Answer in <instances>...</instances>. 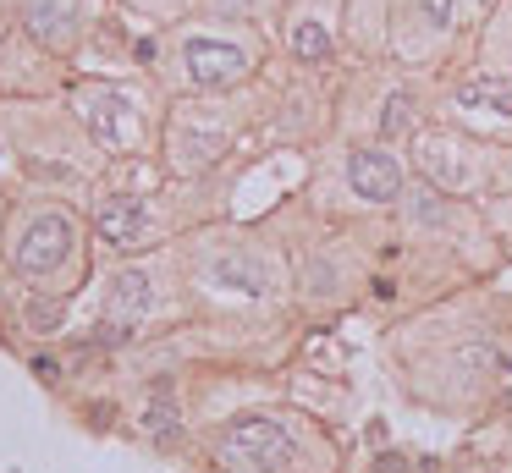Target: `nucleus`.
<instances>
[{"label": "nucleus", "instance_id": "obj_3", "mask_svg": "<svg viewBox=\"0 0 512 473\" xmlns=\"http://www.w3.org/2000/svg\"><path fill=\"white\" fill-rule=\"evenodd\" d=\"M182 61H188V83L193 88H226V83H237V77L248 72V55L237 50V44L204 39V33L182 44Z\"/></svg>", "mask_w": 512, "mask_h": 473}, {"label": "nucleus", "instance_id": "obj_17", "mask_svg": "<svg viewBox=\"0 0 512 473\" xmlns=\"http://www.w3.org/2000/svg\"><path fill=\"white\" fill-rule=\"evenodd\" d=\"M210 6H215V11H248L254 0H210Z\"/></svg>", "mask_w": 512, "mask_h": 473}, {"label": "nucleus", "instance_id": "obj_10", "mask_svg": "<svg viewBox=\"0 0 512 473\" xmlns=\"http://www.w3.org/2000/svg\"><path fill=\"white\" fill-rule=\"evenodd\" d=\"M28 28H34V39L61 50L72 39V6L67 0H28Z\"/></svg>", "mask_w": 512, "mask_h": 473}, {"label": "nucleus", "instance_id": "obj_2", "mask_svg": "<svg viewBox=\"0 0 512 473\" xmlns=\"http://www.w3.org/2000/svg\"><path fill=\"white\" fill-rule=\"evenodd\" d=\"M67 253H72L67 215H39L34 226L17 237V270H23V275H50V270L67 264Z\"/></svg>", "mask_w": 512, "mask_h": 473}, {"label": "nucleus", "instance_id": "obj_11", "mask_svg": "<svg viewBox=\"0 0 512 473\" xmlns=\"http://www.w3.org/2000/svg\"><path fill=\"white\" fill-rule=\"evenodd\" d=\"M83 116H89V127L100 132L105 143H122L127 132L116 127V116H127V99L122 94H83Z\"/></svg>", "mask_w": 512, "mask_h": 473}, {"label": "nucleus", "instance_id": "obj_5", "mask_svg": "<svg viewBox=\"0 0 512 473\" xmlns=\"http://www.w3.org/2000/svg\"><path fill=\"white\" fill-rule=\"evenodd\" d=\"M144 314H149V275H144V270H122V275L111 281V319H105L100 336H105V341H122Z\"/></svg>", "mask_w": 512, "mask_h": 473}, {"label": "nucleus", "instance_id": "obj_15", "mask_svg": "<svg viewBox=\"0 0 512 473\" xmlns=\"http://www.w3.org/2000/svg\"><path fill=\"white\" fill-rule=\"evenodd\" d=\"M28 325H34V330H56L61 325V303H56V297H50V303H45V297H34V303H28Z\"/></svg>", "mask_w": 512, "mask_h": 473}, {"label": "nucleus", "instance_id": "obj_9", "mask_svg": "<svg viewBox=\"0 0 512 473\" xmlns=\"http://www.w3.org/2000/svg\"><path fill=\"white\" fill-rule=\"evenodd\" d=\"M94 231H100L105 242H133L138 231H144V204H138V198H105L100 215H94Z\"/></svg>", "mask_w": 512, "mask_h": 473}, {"label": "nucleus", "instance_id": "obj_1", "mask_svg": "<svg viewBox=\"0 0 512 473\" xmlns=\"http://www.w3.org/2000/svg\"><path fill=\"white\" fill-rule=\"evenodd\" d=\"M292 457H298V440L281 418L248 413L221 429V462L232 473H281Z\"/></svg>", "mask_w": 512, "mask_h": 473}, {"label": "nucleus", "instance_id": "obj_16", "mask_svg": "<svg viewBox=\"0 0 512 473\" xmlns=\"http://www.w3.org/2000/svg\"><path fill=\"white\" fill-rule=\"evenodd\" d=\"M452 11H457V0H419L424 28H452Z\"/></svg>", "mask_w": 512, "mask_h": 473}, {"label": "nucleus", "instance_id": "obj_4", "mask_svg": "<svg viewBox=\"0 0 512 473\" xmlns=\"http://www.w3.org/2000/svg\"><path fill=\"white\" fill-rule=\"evenodd\" d=\"M347 182L364 204H391L402 193V165L386 149H353L347 154Z\"/></svg>", "mask_w": 512, "mask_h": 473}, {"label": "nucleus", "instance_id": "obj_12", "mask_svg": "<svg viewBox=\"0 0 512 473\" xmlns=\"http://www.w3.org/2000/svg\"><path fill=\"white\" fill-rule=\"evenodd\" d=\"M424 171H430L441 187H463L468 182V165L457 160V149H446V143H430V149H424Z\"/></svg>", "mask_w": 512, "mask_h": 473}, {"label": "nucleus", "instance_id": "obj_7", "mask_svg": "<svg viewBox=\"0 0 512 473\" xmlns=\"http://www.w3.org/2000/svg\"><path fill=\"white\" fill-rule=\"evenodd\" d=\"M210 281H221L226 292H243V297H265L270 292V270L248 253H221L210 259Z\"/></svg>", "mask_w": 512, "mask_h": 473}, {"label": "nucleus", "instance_id": "obj_13", "mask_svg": "<svg viewBox=\"0 0 512 473\" xmlns=\"http://www.w3.org/2000/svg\"><path fill=\"white\" fill-rule=\"evenodd\" d=\"M292 50H298L303 61H325V55H331V28L314 22V17H303L298 28H292Z\"/></svg>", "mask_w": 512, "mask_h": 473}, {"label": "nucleus", "instance_id": "obj_18", "mask_svg": "<svg viewBox=\"0 0 512 473\" xmlns=\"http://www.w3.org/2000/svg\"><path fill=\"white\" fill-rule=\"evenodd\" d=\"M380 473H402V457H380Z\"/></svg>", "mask_w": 512, "mask_h": 473}, {"label": "nucleus", "instance_id": "obj_14", "mask_svg": "<svg viewBox=\"0 0 512 473\" xmlns=\"http://www.w3.org/2000/svg\"><path fill=\"white\" fill-rule=\"evenodd\" d=\"M402 132H413V94H391L380 110V138H402Z\"/></svg>", "mask_w": 512, "mask_h": 473}, {"label": "nucleus", "instance_id": "obj_8", "mask_svg": "<svg viewBox=\"0 0 512 473\" xmlns=\"http://www.w3.org/2000/svg\"><path fill=\"white\" fill-rule=\"evenodd\" d=\"M144 429H149L155 446H171V440L182 435V407H177V391H171L166 380H155L144 396Z\"/></svg>", "mask_w": 512, "mask_h": 473}, {"label": "nucleus", "instance_id": "obj_6", "mask_svg": "<svg viewBox=\"0 0 512 473\" xmlns=\"http://www.w3.org/2000/svg\"><path fill=\"white\" fill-rule=\"evenodd\" d=\"M452 99L463 110H474V116H512V83H507V77H490V72L463 77Z\"/></svg>", "mask_w": 512, "mask_h": 473}]
</instances>
